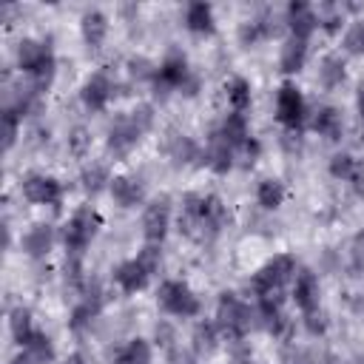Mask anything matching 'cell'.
Segmentation results:
<instances>
[{
    "label": "cell",
    "mask_w": 364,
    "mask_h": 364,
    "mask_svg": "<svg viewBox=\"0 0 364 364\" xmlns=\"http://www.w3.org/2000/svg\"><path fill=\"white\" fill-rule=\"evenodd\" d=\"M355 165H358V159H355L353 154H336V156L330 159V176H333V179H344V182H350Z\"/></svg>",
    "instance_id": "obj_40"
},
{
    "label": "cell",
    "mask_w": 364,
    "mask_h": 364,
    "mask_svg": "<svg viewBox=\"0 0 364 364\" xmlns=\"http://www.w3.org/2000/svg\"><path fill=\"white\" fill-rule=\"evenodd\" d=\"M20 122H23V117H20V114H14L11 108H3V117H0V136H3V148H6V151L17 142Z\"/></svg>",
    "instance_id": "obj_36"
},
{
    "label": "cell",
    "mask_w": 364,
    "mask_h": 364,
    "mask_svg": "<svg viewBox=\"0 0 364 364\" xmlns=\"http://www.w3.org/2000/svg\"><path fill=\"white\" fill-rule=\"evenodd\" d=\"M117 364H151V344L145 338H131L117 353Z\"/></svg>",
    "instance_id": "obj_33"
},
{
    "label": "cell",
    "mask_w": 364,
    "mask_h": 364,
    "mask_svg": "<svg viewBox=\"0 0 364 364\" xmlns=\"http://www.w3.org/2000/svg\"><path fill=\"white\" fill-rule=\"evenodd\" d=\"M193 71H191V65H188V57L179 51V48H171L165 57H162V63H159V68H156V77H154V94L156 97H168L171 91H179L182 88V82L191 77Z\"/></svg>",
    "instance_id": "obj_7"
},
{
    "label": "cell",
    "mask_w": 364,
    "mask_h": 364,
    "mask_svg": "<svg viewBox=\"0 0 364 364\" xmlns=\"http://www.w3.org/2000/svg\"><path fill=\"white\" fill-rule=\"evenodd\" d=\"M304 117H307V102H304L301 91L293 82H284L279 88V94H276V119L287 131H299Z\"/></svg>",
    "instance_id": "obj_10"
},
{
    "label": "cell",
    "mask_w": 364,
    "mask_h": 364,
    "mask_svg": "<svg viewBox=\"0 0 364 364\" xmlns=\"http://www.w3.org/2000/svg\"><path fill=\"white\" fill-rule=\"evenodd\" d=\"M287 196V188L282 179H262L256 185V202L264 208V210H276Z\"/></svg>",
    "instance_id": "obj_31"
},
{
    "label": "cell",
    "mask_w": 364,
    "mask_h": 364,
    "mask_svg": "<svg viewBox=\"0 0 364 364\" xmlns=\"http://www.w3.org/2000/svg\"><path fill=\"white\" fill-rule=\"evenodd\" d=\"M168 228H171V199L168 196H156L142 210V233H145V239L151 245H159L165 239Z\"/></svg>",
    "instance_id": "obj_11"
},
{
    "label": "cell",
    "mask_w": 364,
    "mask_h": 364,
    "mask_svg": "<svg viewBox=\"0 0 364 364\" xmlns=\"http://www.w3.org/2000/svg\"><path fill=\"white\" fill-rule=\"evenodd\" d=\"M355 111H358V119L364 125V85H358V91H355Z\"/></svg>",
    "instance_id": "obj_53"
},
{
    "label": "cell",
    "mask_w": 364,
    "mask_h": 364,
    "mask_svg": "<svg viewBox=\"0 0 364 364\" xmlns=\"http://www.w3.org/2000/svg\"><path fill=\"white\" fill-rule=\"evenodd\" d=\"M63 364H88V361H85V355H82V353H71Z\"/></svg>",
    "instance_id": "obj_55"
},
{
    "label": "cell",
    "mask_w": 364,
    "mask_h": 364,
    "mask_svg": "<svg viewBox=\"0 0 364 364\" xmlns=\"http://www.w3.org/2000/svg\"><path fill=\"white\" fill-rule=\"evenodd\" d=\"M284 23H287V28H290L293 37L307 40V37L316 31V26H318V14H316V9H313L310 3L293 0V3L287 6V11H284Z\"/></svg>",
    "instance_id": "obj_16"
},
{
    "label": "cell",
    "mask_w": 364,
    "mask_h": 364,
    "mask_svg": "<svg viewBox=\"0 0 364 364\" xmlns=\"http://www.w3.org/2000/svg\"><path fill=\"white\" fill-rule=\"evenodd\" d=\"M279 20L273 11H262L256 17H247L242 26H239V43L242 46H256L259 40H267L273 34H279Z\"/></svg>",
    "instance_id": "obj_15"
},
{
    "label": "cell",
    "mask_w": 364,
    "mask_h": 364,
    "mask_svg": "<svg viewBox=\"0 0 364 364\" xmlns=\"http://www.w3.org/2000/svg\"><path fill=\"white\" fill-rule=\"evenodd\" d=\"M185 26L193 34H213V9L208 3H188L185 6Z\"/></svg>",
    "instance_id": "obj_27"
},
{
    "label": "cell",
    "mask_w": 364,
    "mask_h": 364,
    "mask_svg": "<svg viewBox=\"0 0 364 364\" xmlns=\"http://www.w3.org/2000/svg\"><path fill=\"white\" fill-rule=\"evenodd\" d=\"M313 131H318L327 139H341V134H344V114L336 105H321L313 114Z\"/></svg>",
    "instance_id": "obj_26"
},
{
    "label": "cell",
    "mask_w": 364,
    "mask_h": 364,
    "mask_svg": "<svg viewBox=\"0 0 364 364\" xmlns=\"http://www.w3.org/2000/svg\"><path fill=\"white\" fill-rule=\"evenodd\" d=\"M154 338H156V344H159V347H165V350H173V341H176V330H173L168 321H159V324L154 327Z\"/></svg>",
    "instance_id": "obj_47"
},
{
    "label": "cell",
    "mask_w": 364,
    "mask_h": 364,
    "mask_svg": "<svg viewBox=\"0 0 364 364\" xmlns=\"http://www.w3.org/2000/svg\"><path fill=\"white\" fill-rule=\"evenodd\" d=\"M108 191H111V196L119 208H136L145 199V188L136 176H114Z\"/></svg>",
    "instance_id": "obj_23"
},
{
    "label": "cell",
    "mask_w": 364,
    "mask_h": 364,
    "mask_svg": "<svg viewBox=\"0 0 364 364\" xmlns=\"http://www.w3.org/2000/svg\"><path fill=\"white\" fill-rule=\"evenodd\" d=\"M125 65H128V77H131V80H136V82H145V80H148V82H154L156 68H159V65H154V63H151L148 57H142V54L131 57Z\"/></svg>",
    "instance_id": "obj_37"
},
{
    "label": "cell",
    "mask_w": 364,
    "mask_h": 364,
    "mask_svg": "<svg viewBox=\"0 0 364 364\" xmlns=\"http://www.w3.org/2000/svg\"><path fill=\"white\" fill-rule=\"evenodd\" d=\"M9 364H37V361L28 355V350H23V353H17V355H14Z\"/></svg>",
    "instance_id": "obj_54"
},
{
    "label": "cell",
    "mask_w": 364,
    "mask_h": 364,
    "mask_svg": "<svg viewBox=\"0 0 364 364\" xmlns=\"http://www.w3.org/2000/svg\"><path fill=\"white\" fill-rule=\"evenodd\" d=\"M20 193H23V199L31 202V205H51V208H57L60 199H63V185H60L54 176H48V173L31 171V173L23 176Z\"/></svg>",
    "instance_id": "obj_9"
},
{
    "label": "cell",
    "mask_w": 364,
    "mask_h": 364,
    "mask_svg": "<svg viewBox=\"0 0 364 364\" xmlns=\"http://www.w3.org/2000/svg\"><path fill=\"white\" fill-rule=\"evenodd\" d=\"M318 299H321V284H318V276L313 270H299L296 279H293V301L301 313H310L318 307Z\"/></svg>",
    "instance_id": "obj_17"
},
{
    "label": "cell",
    "mask_w": 364,
    "mask_h": 364,
    "mask_svg": "<svg viewBox=\"0 0 364 364\" xmlns=\"http://www.w3.org/2000/svg\"><path fill=\"white\" fill-rule=\"evenodd\" d=\"M80 185H82V191H85L88 196H97V193H102L105 188H111V176H108V168H105V165H100V162H91V165H85V168H82V173H80Z\"/></svg>",
    "instance_id": "obj_29"
},
{
    "label": "cell",
    "mask_w": 364,
    "mask_h": 364,
    "mask_svg": "<svg viewBox=\"0 0 364 364\" xmlns=\"http://www.w3.org/2000/svg\"><path fill=\"white\" fill-rule=\"evenodd\" d=\"M304 63H307V40L290 34L282 43V51H279V68L284 74H296V71L304 68Z\"/></svg>",
    "instance_id": "obj_25"
},
{
    "label": "cell",
    "mask_w": 364,
    "mask_h": 364,
    "mask_svg": "<svg viewBox=\"0 0 364 364\" xmlns=\"http://www.w3.org/2000/svg\"><path fill=\"white\" fill-rule=\"evenodd\" d=\"M236 148L233 145H228L225 139H219V136H213L210 134V139H208V148L202 151V165H208L213 173H228L236 162Z\"/></svg>",
    "instance_id": "obj_20"
},
{
    "label": "cell",
    "mask_w": 364,
    "mask_h": 364,
    "mask_svg": "<svg viewBox=\"0 0 364 364\" xmlns=\"http://www.w3.org/2000/svg\"><path fill=\"white\" fill-rule=\"evenodd\" d=\"M148 279H151V270L139 259H128V262H119L114 267V282L125 293H139L148 284Z\"/></svg>",
    "instance_id": "obj_21"
},
{
    "label": "cell",
    "mask_w": 364,
    "mask_h": 364,
    "mask_svg": "<svg viewBox=\"0 0 364 364\" xmlns=\"http://www.w3.org/2000/svg\"><path fill=\"white\" fill-rule=\"evenodd\" d=\"M80 31H82V43H85L91 51H97V48L105 43V37H108V17H105V11H100V9L82 11V17H80Z\"/></svg>",
    "instance_id": "obj_22"
},
{
    "label": "cell",
    "mask_w": 364,
    "mask_h": 364,
    "mask_svg": "<svg viewBox=\"0 0 364 364\" xmlns=\"http://www.w3.org/2000/svg\"><path fill=\"white\" fill-rule=\"evenodd\" d=\"M88 145H91V136H88V131L82 125H77V128L68 131V154L82 156L88 151Z\"/></svg>",
    "instance_id": "obj_42"
},
{
    "label": "cell",
    "mask_w": 364,
    "mask_h": 364,
    "mask_svg": "<svg viewBox=\"0 0 364 364\" xmlns=\"http://www.w3.org/2000/svg\"><path fill=\"white\" fill-rule=\"evenodd\" d=\"M100 310H102V287L97 284V282H85V287H82V299L74 304V310H71V318H68V327L74 330V333H82L85 327H91V321L100 316Z\"/></svg>",
    "instance_id": "obj_13"
},
{
    "label": "cell",
    "mask_w": 364,
    "mask_h": 364,
    "mask_svg": "<svg viewBox=\"0 0 364 364\" xmlns=\"http://www.w3.org/2000/svg\"><path fill=\"white\" fill-rule=\"evenodd\" d=\"M191 338H193V350L196 353H210L216 347V341H219V324L216 321H199L193 327Z\"/></svg>",
    "instance_id": "obj_34"
},
{
    "label": "cell",
    "mask_w": 364,
    "mask_h": 364,
    "mask_svg": "<svg viewBox=\"0 0 364 364\" xmlns=\"http://www.w3.org/2000/svg\"><path fill=\"white\" fill-rule=\"evenodd\" d=\"M279 364H310V353H307L304 347L290 344V347H284V350H282Z\"/></svg>",
    "instance_id": "obj_45"
},
{
    "label": "cell",
    "mask_w": 364,
    "mask_h": 364,
    "mask_svg": "<svg viewBox=\"0 0 364 364\" xmlns=\"http://www.w3.org/2000/svg\"><path fill=\"white\" fill-rule=\"evenodd\" d=\"M318 364H344V361H341V358H336V355H324Z\"/></svg>",
    "instance_id": "obj_56"
},
{
    "label": "cell",
    "mask_w": 364,
    "mask_h": 364,
    "mask_svg": "<svg viewBox=\"0 0 364 364\" xmlns=\"http://www.w3.org/2000/svg\"><path fill=\"white\" fill-rule=\"evenodd\" d=\"M344 51L347 54H364V20L353 23L344 34Z\"/></svg>",
    "instance_id": "obj_41"
},
{
    "label": "cell",
    "mask_w": 364,
    "mask_h": 364,
    "mask_svg": "<svg viewBox=\"0 0 364 364\" xmlns=\"http://www.w3.org/2000/svg\"><path fill=\"white\" fill-rule=\"evenodd\" d=\"M216 324L230 338H245L250 330H256V310L245 304L236 293L225 290L216 301Z\"/></svg>",
    "instance_id": "obj_4"
},
{
    "label": "cell",
    "mask_w": 364,
    "mask_h": 364,
    "mask_svg": "<svg viewBox=\"0 0 364 364\" xmlns=\"http://www.w3.org/2000/svg\"><path fill=\"white\" fill-rule=\"evenodd\" d=\"M23 350H28V355H31L37 364H48V361H54V341H51L46 333H40V330L26 341Z\"/></svg>",
    "instance_id": "obj_35"
},
{
    "label": "cell",
    "mask_w": 364,
    "mask_h": 364,
    "mask_svg": "<svg viewBox=\"0 0 364 364\" xmlns=\"http://www.w3.org/2000/svg\"><path fill=\"white\" fill-rule=\"evenodd\" d=\"M210 134L219 136V139H225V142L233 145V148H239V145L250 136V131H247V119H245V114H239V111L225 114V117L219 119V125H216Z\"/></svg>",
    "instance_id": "obj_24"
},
{
    "label": "cell",
    "mask_w": 364,
    "mask_h": 364,
    "mask_svg": "<svg viewBox=\"0 0 364 364\" xmlns=\"http://www.w3.org/2000/svg\"><path fill=\"white\" fill-rule=\"evenodd\" d=\"M296 279V259L290 253H279L267 259L247 282V290L256 299H279V290Z\"/></svg>",
    "instance_id": "obj_3"
},
{
    "label": "cell",
    "mask_w": 364,
    "mask_h": 364,
    "mask_svg": "<svg viewBox=\"0 0 364 364\" xmlns=\"http://www.w3.org/2000/svg\"><path fill=\"white\" fill-rule=\"evenodd\" d=\"M9 330H11L14 341H20V344L26 347V341L37 333V330H34V324H31V310H28V307H23V304L11 307V313H9Z\"/></svg>",
    "instance_id": "obj_32"
},
{
    "label": "cell",
    "mask_w": 364,
    "mask_h": 364,
    "mask_svg": "<svg viewBox=\"0 0 364 364\" xmlns=\"http://www.w3.org/2000/svg\"><path fill=\"white\" fill-rule=\"evenodd\" d=\"M136 259H139V262L154 273V270L159 267V262H162V250H159V245H151V242H148V245L139 250V256H136Z\"/></svg>",
    "instance_id": "obj_46"
},
{
    "label": "cell",
    "mask_w": 364,
    "mask_h": 364,
    "mask_svg": "<svg viewBox=\"0 0 364 364\" xmlns=\"http://www.w3.org/2000/svg\"><path fill=\"white\" fill-rule=\"evenodd\" d=\"M253 310H256V327L259 330H264L276 338H284L290 333V318L282 313L279 299H259V304Z\"/></svg>",
    "instance_id": "obj_14"
},
{
    "label": "cell",
    "mask_w": 364,
    "mask_h": 364,
    "mask_svg": "<svg viewBox=\"0 0 364 364\" xmlns=\"http://www.w3.org/2000/svg\"><path fill=\"white\" fill-rule=\"evenodd\" d=\"M114 80H111V74L108 71H94V74H88L85 77V82L80 85V100H82V105L88 108V111H102L108 102H111V97H114Z\"/></svg>",
    "instance_id": "obj_12"
},
{
    "label": "cell",
    "mask_w": 364,
    "mask_h": 364,
    "mask_svg": "<svg viewBox=\"0 0 364 364\" xmlns=\"http://www.w3.org/2000/svg\"><path fill=\"white\" fill-rule=\"evenodd\" d=\"M347 77V65H344V57L341 54H324L321 63H318V82L324 88H336L341 85Z\"/></svg>",
    "instance_id": "obj_28"
},
{
    "label": "cell",
    "mask_w": 364,
    "mask_h": 364,
    "mask_svg": "<svg viewBox=\"0 0 364 364\" xmlns=\"http://www.w3.org/2000/svg\"><path fill=\"white\" fill-rule=\"evenodd\" d=\"M139 139H142V131L134 125V119L128 114L117 117L105 131V148L114 159H125L139 145Z\"/></svg>",
    "instance_id": "obj_8"
},
{
    "label": "cell",
    "mask_w": 364,
    "mask_h": 364,
    "mask_svg": "<svg viewBox=\"0 0 364 364\" xmlns=\"http://www.w3.org/2000/svg\"><path fill=\"white\" fill-rule=\"evenodd\" d=\"M20 247H23V253H26V256H31V259H46V256H48V250L54 247V228H51V225H46V222L31 225V228L23 233Z\"/></svg>",
    "instance_id": "obj_19"
},
{
    "label": "cell",
    "mask_w": 364,
    "mask_h": 364,
    "mask_svg": "<svg viewBox=\"0 0 364 364\" xmlns=\"http://www.w3.org/2000/svg\"><path fill=\"white\" fill-rule=\"evenodd\" d=\"M156 304L168 313V316H176V318H191L202 310V301L199 296L179 279H165L156 290Z\"/></svg>",
    "instance_id": "obj_6"
},
{
    "label": "cell",
    "mask_w": 364,
    "mask_h": 364,
    "mask_svg": "<svg viewBox=\"0 0 364 364\" xmlns=\"http://www.w3.org/2000/svg\"><path fill=\"white\" fill-rule=\"evenodd\" d=\"M14 60H17V68L37 85L48 88L51 80H54V71H57V57L48 46V40H34V37H26L17 43V51H14Z\"/></svg>",
    "instance_id": "obj_2"
},
{
    "label": "cell",
    "mask_w": 364,
    "mask_h": 364,
    "mask_svg": "<svg viewBox=\"0 0 364 364\" xmlns=\"http://www.w3.org/2000/svg\"><path fill=\"white\" fill-rule=\"evenodd\" d=\"M347 301H350V307H353L358 316H364V296H361V293H353Z\"/></svg>",
    "instance_id": "obj_52"
},
{
    "label": "cell",
    "mask_w": 364,
    "mask_h": 364,
    "mask_svg": "<svg viewBox=\"0 0 364 364\" xmlns=\"http://www.w3.org/2000/svg\"><path fill=\"white\" fill-rule=\"evenodd\" d=\"M102 228V216L91 208V205H80L71 219L63 225V245H65V253H80L94 242V236L100 233Z\"/></svg>",
    "instance_id": "obj_5"
},
{
    "label": "cell",
    "mask_w": 364,
    "mask_h": 364,
    "mask_svg": "<svg viewBox=\"0 0 364 364\" xmlns=\"http://www.w3.org/2000/svg\"><path fill=\"white\" fill-rule=\"evenodd\" d=\"M350 185H353L355 196H364V162L355 165V171H353V176H350Z\"/></svg>",
    "instance_id": "obj_50"
},
{
    "label": "cell",
    "mask_w": 364,
    "mask_h": 364,
    "mask_svg": "<svg viewBox=\"0 0 364 364\" xmlns=\"http://www.w3.org/2000/svg\"><path fill=\"white\" fill-rule=\"evenodd\" d=\"M318 26H324V31H338L341 23H344V6H336V3H324L318 6Z\"/></svg>",
    "instance_id": "obj_38"
},
{
    "label": "cell",
    "mask_w": 364,
    "mask_h": 364,
    "mask_svg": "<svg viewBox=\"0 0 364 364\" xmlns=\"http://www.w3.org/2000/svg\"><path fill=\"white\" fill-rule=\"evenodd\" d=\"M128 117L134 119V125H136L142 134H148V131L154 128V119H156V117H154V108H151L148 102H139V105H136V108H134Z\"/></svg>",
    "instance_id": "obj_43"
},
{
    "label": "cell",
    "mask_w": 364,
    "mask_h": 364,
    "mask_svg": "<svg viewBox=\"0 0 364 364\" xmlns=\"http://www.w3.org/2000/svg\"><path fill=\"white\" fill-rule=\"evenodd\" d=\"M171 364H196V358L188 350H171Z\"/></svg>",
    "instance_id": "obj_51"
},
{
    "label": "cell",
    "mask_w": 364,
    "mask_h": 364,
    "mask_svg": "<svg viewBox=\"0 0 364 364\" xmlns=\"http://www.w3.org/2000/svg\"><path fill=\"white\" fill-rule=\"evenodd\" d=\"M63 276L71 287H85V276H82V256L80 253H65L63 262Z\"/></svg>",
    "instance_id": "obj_39"
},
{
    "label": "cell",
    "mask_w": 364,
    "mask_h": 364,
    "mask_svg": "<svg viewBox=\"0 0 364 364\" xmlns=\"http://www.w3.org/2000/svg\"><path fill=\"white\" fill-rule=\"evenodd\" d=\"M239 151H242V156H245V165H253L256 156H259V151H262V145H259L256 136H247V139L239 145Z\"/></svg>",
    "instance_id": "obj_49"
},
{
    "label": "cell",
    "mask_w": 364,
    "mask_h": 364,
    "mask_svg": "<svg viewBox=\"0 0 364 364\" xmlns=\"http://www.w3.org/2000/svg\"><path fill=\"white\" fill-rule=\"evenodd\" d=\"M304 327H307L310 336H321V333L327 330V316H324V310L316 307V310L304 313Z\"/></svg>",
    "instance_id": "obj_44"
},
{
    "label": "cell",
    "mask_w": 364,
    "mask_h": 364,
    "mask_svg": "<svg viewBox=\"0 0 364 364\" xmlns=\"http://www.w3.org/2000/svg\"><path fill=\"white\" fill-rule=\"evenodd\" d=\"M350 259L355 270H364V233L353 236V247H350Z\"/></svg>",
    "instance_id": "obj_48"
},
{
    "label": "cell",
    "mask_w": 364,
    "mask_h": 364,
    "mask_svg": "<svg viewBox=\"0 0 364 364\" xmlns=\"http://www.w3.org/2000/svg\"><path fill=\"white\" fill-rule=\"evenodd\" d=\"M228 208L216 193H185L182 196V216H179V230L188 236L199 239H213L225 225H228Z\"/></svg>",
    "instance_id": "obj_1"
},
{
    "label": "cell",
    "mask_w": 364,
    "mask_h": 364,
    "mask_svg": "<svg viewBox=\"0 0 364 364\" xmlns=\"http://www.w3.org/2000/svg\"><path fill=\"white\" fill-rule=\"evenodd\" d=\"M225 97H228V102L233 105V111H247L250 108V102H253V88H250V82L245 80V77H230L228 82H225Z\"/></svg>",
    "instance_id": "obj_30"
},
{
    "label": "cell",
    "mask_w": 364,
    "mask_h": 364,
    "mask_svg": "<svg viewBox=\"0 0 364 364\" xmlns=\"http://www.w3.org/2000/svg\"><path fill=\"white\" fill-rule=\"evenodd\" d=\"M165 154H168V159L176 165V168H185V165H193L196 159H202V151H199V145L191 139V136H185V134H179V131H171L168 136H165Z\"/></svg>",
    "instance_id": "obj_18"
}]
</instances>
